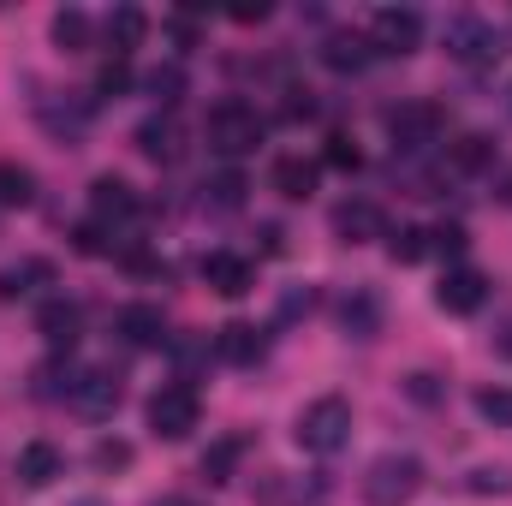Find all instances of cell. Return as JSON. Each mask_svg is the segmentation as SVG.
<instances>
[{
  "instance_id": "6da1fadb",
  "label": "cell",
  "mask_w": 512,
  "mask_h": 506,
  "mask_svg": "<svg viewBox=\"0 0 512 506\" xmlns=\"http://www.w3.org/2000/svg\"><path fill=\"white\" fill-rule=\"evenodd\" d=\"M262 131H268V120L256 114L251 102H239V96L215 102V108H209V120H203V137H209V149H215V155H227V161L251 155L256 143H262Z\"/></svg>"
},
{
  "instance_id": "7a4b0ae2",
  "label": "cell",
  "mask_w": 512,
  "mask_h": 506,
  "mask_svg": "<svg viewBox=\"0 0 512 506\" xmlns=\"http://www.w3.org/2000/svg\"><path fill=\"white\" fill-rule=\"evenodd\" d=\"M298 447L304 453H316V459H334L346 441H352V405L340 399V393H328V399H310L304 411H298Z\"/></svg>"
},
{
  "instance_id": "3957f363",
  "label": "cell",
  "mask_w": 512,
  "mask_h": 506,
  "mask_svg": "<svg viewBox=\"0 0 512 506\" xmlns=\"http://www.w3.org/2000/svg\"><path fill=\"white\" fill-rule=\"evenodd\" d=\"M423 459L417 453H382L370 471H364V501L370 506H405L417 501V489H423Z\"/></svg>"
},
{
  "instance_id": "277c9868",
  "label": "cell",
  "mask_w": 512,
  "mask_h": 506,
  "mask_svg": "<svg viewBox=\"0 0 512 506\" xmlns=\"http://www.w3.org/2000/svg\"><path fill=\"white\" fill-rule=\"evenodd\" d=\"M143 417H149V429H155L161 441H185V435L197 429V417H203V399H197L191 381H167V387L149 393Z\"/></svg>"
},
{
  "instance_id": "5b68a950",
  "label": "cell",
  "mask_w": 512,
  "mask_h": 506,
  "mask_svg": "<svg viewBox=\"0 0 512 506\" xmlns=\"http://www.w3.org/2000/svg\"><path fill=\"white\" fill-rule=\"evenodd\" d=\"M447 54L453 60H465V66H489V60H501L507 48H501V30L489 24V18H477V12H459V18H447Z\"/></svg>"
},
{
  "instance_id": "8992f818",
  "label": "cell",
  "mask_w": 512,
  "mask_h": 506,
  "mask_svg": "<svg viewBox=\"0 0 512 506\" xmlns=\"http://www.w3.org/2000/svg\"><path fill=\"white\" fill-rule=\"evenodd\" d=\"M441 126H447L441 102H399V108H387V137H393V149H405V155L429 149V143L441 137Z\"/></svg>"
},
{
  "instance_id": "52a82bcc",
  "label": "cell",
  "mask_w": 512,
  "mask_h": 506,
  "mask_svg": "<svg viewBox=\"0 0 512 506\" xmlns=\"http://www.w3.org/2000/svg\"><path fill=\"white\" fill-rule=\"evenodd\" d=\"M417 42H423V12L417 6H382L370 18V54L405 60V54H417Z\"/></svg>"
},
{
  "instance_id": "ba28073f",
  "label": "cell",
  "mask_w": 512,
  "mask_h": 506,
  "mask_svg": "<svg viewBox=\"0 0 512 506\" xmlns=\"http://www.w3.org/2000/svg\"><path fill=\"white\" fill-rule=\"evenodd\" d=\"M66 405H72L78 417H90V423L114 417V411H120V376H114V370H78V387H72Z\"/></svg>"
},
{
  "instance_id": "9c48e42d",
  "label": "cell",
  "mask_w": 512,
  "mask_h": 506,
  "mask_svg": "<svg viewBox=\"0 0 512 506\" xmlns=\"http://www.w3.org/2000/svg\"><path fill=\"white\" fill-rule=\"evenodd\" d=\"M435 304H441L447 316L483 310V304H489V274H483V268H447V280L435 286Z\"/></svg>"
},
{
  "instance_id": "30bf717a",
  "label": "cell",
  "mask_w": 512,
  "mask_h": 506,
  "mask_svg": "<svg viewBox=\"0 0 512 506\" xmlns=\"http://www.w3.org/2000/svg\"><path fill=\"white\" fill-rule=\"evenodd\" d=\"M114 334L137 346V352H155V346H167L173 334H167V316H161V304H126L120 316H114Z\"/></svg>"
},
{
  "instance_id": "8fae6325",
  "label": "cell",
  "mask_w": 512,
  "mask_h": 506,
  "mask_svg": "<svg viewBox=\"0 0 512 506\" xmlns=\"http://www.w3.org/2000/svg\"><path fill=\"white\" fill-rule=\"evenodd\" d=\"M90 209H96V221L102 227H126V221H137V191H131L126 179H114V173H102L96 185H90Z\"/></svg>"
},
{
  "instance_id": "7c38bea8",
  "label": "cell",
  "mask_w": 512,
  "mask_h": 506,
  "mask_svg": "<svg viewBox=\"0 0 512 506\" xmlns=\"http://www.w3.org/2000/svg\"><path fill=\"white\" fill-rule=\"evenodd\" d=\"M316 179H322V167H316L310 155H280V161L268 167V185H274L286 203H304V197H316Z\"/></svg>"
},
{
  "instance_id": "4fadbf2b",
  "label": "cell",
  "mask_w": 512,
  "mask_h": 506,
  "mask_svg": "<svg viewBox=\"0 0 512 506\" xmlns=\"http://www.w3.org/2000/svg\"><path fill=\"white\" fill-rule=\"evenodd\" d=\"M78 328H84V304H72V298H48V304L36 310V334H42L54 352H66V346L78 340Z\"/></svg>"
},
{
  "instance_id": "5bb4252c",
  "label": "cell",
  "mask_w": 512,
  "mask_h": 506,
  "mask_svg": "<svg viewBox=\"0 0 512 506\" xmlns=\"http://www.w3.org/2000/svg\"><path fill=\"white\" fill-rule=\"evenodd\" d=\"M137 149L149 155V161H161V167H173L179 155H185V131L173 114H149L143 126H137Z\"/></svg>"
},
{
  "instance_id": "9a60e30c",
  "label": "cell",
  "mask_w": 512,
  "mask_h": 506,
  "mask_svg": "<svg viewBox=\"0 0 512 506\" xmlns=\"http://www.w3.org/2000/svg\"><path fill=\"white\" fill-rule=\"evenodd\" d=\"M203 280L221 292V298H245L256 286V268L245 262V256H233V251H209L203 256Z\"/></svg>"
},
{
  "instance_id": "2e32d148",
  "label": "cell",
  "mask_w": 512,
  "mask_h": 506,
  "mask_svg": "<svg viewBox=\"0 0 512 506\" xmlns=\"http://www.w3.org/2000/svg\"><path fill=\"white\" fill-rule=\"evenodd\" d=\"M334 233H340L346 245L382 239V233H387V215L370 203V197H352V203H340V209H334Z\"/></svg>"
},
{
  "instance_id": "e0dca14e",
  "label": "cell",
  "mask_w": 512,
  "mask_h": 506,
  "mask_svg": "<svg viewBox=\"0 0 512 506\" xmlns=\"http://www.w3.org/2000/svg\"><path fill=\"white\" fill-rule=\"evenodd\" d=\"M340 328H346L352 340H376V334H382V298H376L370 286H352V292L340 298Z\"/></svg>"
},
{
  "instance_id": "ac0fdd59",
  "label": "cell",
  "mask_w": 512,
  "mask_h": 506,
  "mask_svg": "<svg viewBox=\"0 0 512 506\" xmlns=\"http://www.w3.org/2000/svg\"><path fill=\"white\" fill-rule=\"evenodd\" d=\"M60 471H66V459H60L54 441H24V447H18V483H24V489H48Z\"/></svg>"
},
{
  "instance_id": "d6986e66",
  "label": "cell",
  "mask_w": 512,
  "mask_h": 506,
  "mask_svg": "<svg viewBox=\"0 0 512 506\" xmlns=\"http://www.w3.org/2000/svg\"><path fill=\"white\" fill-rule=\"evenodd\" d=\"M215 358H221V364H256V358H262V334H256L251 322H227V328L215 334Z\"/></svg>"
},
{
  "instance_id": "ffe728a7",
  "label": "cell",
  "mask_w": 512,
  "mask_h": 506,
  "mask_svg": "<svg viewBox=\"0 0 512 506\" xmlns=\"http://www.w3.org/2000/svg\"><path fill=\"white\" fill-rule=\"evenodd\" d=\"M102 30H108V48H114V60H126L131 48H137V42L149 36V18H143L137 6H114Z\"/></svg>"
},
{
  "instance_id": "44dd1931",
  "label": "cell",
  "mask_w": 512,
  "mask_h": 506,
  "mask_svg": "<svg viewBox=\"0 0 512 506\" xmlns=\"http://www.w3.org/2000/svg\"><path fill=\"white\" fill-rule=\"evenodd\" d=\"M54 280V268L42 262V256H24V262H12V268H0V298L12 304V298H24V292H36V286H48Z\"/></svg>"
},
{
  "instance_id": "7402d4cb",
  "label": "cell",
  "mask_w": 512,
  "mask_h": 506,
  "mask_svg": "<svg viewBox=\"0 0 512 506\" xmlns=\"http://www.w3.org/2000/svg\"><path fill=\"white\" fill-rule=\"evenodd\" d=\"M447 161H453V173H483V167L495 161V143H489L483 131H465V137L447 149Z\"/></svg>"
},
{
  "instance_id": "603a6c76",
  "label": "cell",
  "mask_w": 512,
  "mask_h": 506,
  "mask_svg": "<svg viewBox=\"0 0 512 506\" xmlns=\"http://www.w3.org/2000/svg\"><path fill=\"white\" fill-rule=\"evenodd\" d=\"M322 60H328L334 72H358V66L370 60V36H328V42H322Z\"/></svg>"
},
{
  "instance_id": "cb8c5ba5",
  "label": "cell",
  "mask_w": 512,
  "mask_h": 506,
  "mask_svg": "<svg viewBox=\"0 0 512 506\" xmlns=\"http://www.w3.org/2000/svg\"><path fill=\"white\" fill-rule=\"evenodd\" d=\"M48 30H54V42H60L66 54H78V48H90V18H84L78 6H60Z\"/></svg>"
},
{
  "instance_id": "d4e9b609",
  "label": "cell",
  "mask_w": 512,
  "mask_h": 506,
  "mask_svg": "<svg viewBox=\"0 0 512 506\" xmlns=\"http://www.w3.org/2000/svg\"><path fill=\"white\" fill-rule=\"evenodd\" d=\"M239 453H245V435H227V441H215V447L203 453V477H209V483H227V477L239 471Z\"/></svg>"
},
{
  "instance_id": "484cf974",
  "label": "cell",
  "mask_w": 512,
  "mask_h": 506,
  "mask_svg": "<svg viewBox=\"0 0 512 506\" xmlns=\"http://www.w3.org/2000/svg\"><path fill=\"white\" fill-rule=\"evenodd\" d=\"M143 90H149L155 102H167V108H173V102L185 96V66H179V60H167V66H155V72L143 78Z\"/></svg>"
},
{
  "instance_id": "4316f807",
  "label": "cell",
  "mask_w": 512,
  "mask_h": 506,
  "mask_svg": "<svg viewBox=\"0 0 512 506\" xmlns=\"http://www.w3.org/2000/svg\"><path fill=\"white\" fill-rule=\"evenodd\" d=\"M387 251H393V262H423V256L435 251V233L429 227H399L387 239Z\"/></svg>"
},
{
  "instance_id": "83f0119b",
  "label": "cell",
  "mask_w": 512,
  "mask_h": 506,
  "mask_svg": "<svg viewBox=\"0 0 512 506\" xmlns=\"http://www.w3.org/2000/svg\"><path fill=\"white\" fill-rule=\"evenodd\" d=\"M36 197V179H30V167H18V161H0V203H30Z\"/></svg>"
},
{
  "instance_id": "f1b7e54d",
  "label": "cell",
  "mask_w": 512,
  "mask_h": 506,
  "mask_svg": "<svg viewBox=\"0 0 512 506\" xmlns=\"http://www.w3.org/2000/svg\"><path fill=\"white\" fill-rule=\"evenodd\" d=\"M477 417L495 423V429H512V387H483L477 393Z\"/></svg>"
},
{
  "instance_id": "f546056e",
  "label": "cell",
  "mask_w": 512,
  "mask_h": 506,
  "mask_svg": "<svg viewBox=\"0 0 512 506\" xmlns=\"http://www.w3.org/2000/svg\"><path fill=\"white\" fill-rule=\"evenodd\" d=\"M203 191H209V197H215L221 209H239V203H245V179H239V173H215V179H209Z\"/></svg>"
},
{
  "instance_id": "4dcf8cb0",
  "label": "cell",
  "mask_w": 512,
  "mask_h": 506,
  "mask_svg": "<svg viewBox=\"0 0 512 506\" xmlns=\"http://www.w3.org/2000/svg\"><path fill=\"white\" fill-rule=\"evenodd\" d=\"M126 90H131V66L126 60H108L96 72V96H126Z\"/></svg>"
},
{
  "instance_id": "1f68e13d",
  "label": "cell",
  "mask_w": 512,
  "mask_h": 506,
  "mask_svg": "<svg viewBox=\"0 0 512 506\" xmlns=\"http://www.w3.org/2000/svg\"><path fill=\"white\" fill-rule=\"evenodd\" d=\"M126 465H131L126 441H96V471H126Z\"/></svg>"
},
{
  "instance_id": "d6a6232c",
  "label": "cell",
  "mask_w": 512,
  "mask_h": 506,
  "mask_svg": "<svg viewBox=\"0 0 512 506\" xmlns=\"http://www.w3.org/2000/svg\"><path fill=\"white\" fill-rule=\"evenodd\" d=\"M465 489H477V495H507L512 471H501V465H495V471H471V483H465Z\"/></svg>"
},
{
  "instance_id": "836d02e7",
  "label": "cell",
  "mask_w": 512,
  "mask_h": 506,
  "mask_svg": "<svg viewBox=\"0 0 512 506\" xmlns=\"http://www.w3.org/2000/svg\"><path fill=\"white\" fill-rule=\"evenodd\" d=\"M328 167H358V143L352 137H328Z\"/></svg>"
},
{
  "instance_id": "e575fe53",
  "label": "cell",
  "mask_w": 512,
  "mask_h": 506,
  "mask_svg": "<svg viewBox=\"0 0 512 506\" xmlns=\"http://www.w3.org/2000/svg\"><path fill=\"white\" fill-rule=\"evenodd\" d=\"M435 251L459 256V251H465V227H435Z\"/></svg>"
},
{
  "instance_id": "d590c367",
  "label": "cell",
  "mask_w": 512,
  "mask_h": 506,
  "mask_svg": "<svg viewBox=\"0 0 512 506\" xmlns=\"http://www.w3.org/2000/svg\"><path fill=\"white\" fill-rule=\"evenodd\" d=\"M72 239H78V251H84V256H102V251H108V239H102V227H78Z\"/></svg>"
},
{
  "instance_id": "8d00e7d4",
  "label": "cell",
  "mask_w": 512,
  "mask_h": 506,
  "mask_svg": "<svg viewBox=\"0 0 512 506\" xmlns=\"http://www.w3.org/2000/svg\"><path fill=\"white\" fill-rule=\"evenodd\" d=\"M233 18H239V24H262V18H268V6H262V0H256V6H233Z\"/></svg>"
},
{
  "instance_id": "74e56055",
  "label": "cell",
  "mask_w": 512,
  "mask_h": 506,
  "mask_svg": "<svg viewBox=\"0 0 512 506\" xmlns=\"http://www.w3.org/2000/svg\"><path fill=\"white\" fill-rule=\"evenodd\" d=\"M149 506H203L197 495H179V489H167V495H155Z\"/></svg>"
},
{
  "instance_id": "f35d334b",
  "label": "cell",
  "mask_w": 512,
  "mask_h": 506,
  "mask_svg": "<svg viewBox=\"0 0 512 506\" xmlns=\"http://www.w3.org/2000/svg\"><path fill=\"white\" fill-rule=\"evenodd\" d=\"M411 399H435V376H411Z\"/></svg>"
},
{
  "instance_id": "ab89813d",
  "label": "cell",
  "mask_w": 512,
  "mask_h": 506,
  "mask_svg": "<svg viewBox=\"0 0 512 506\" xmlns=\"http://www.w3.org/2000/svg\"><path fill=\"white\" fill-rule=\"evenodd\" d=\"M495 346H501V358H512V322L501 328V340H495Z\"/></svg>"
},
{
  "instance_id": "60d3db41",
  "label": "cell",
  "mask_w": 512,
  "mask_h": 506,
  "mask_svg": "<svg viewBox=\"0 0 512 506\" xmlns=\"http://www.w3.org/2000/svg\"><path fill=\"white\" fill-rule=\"evenodd\" d=\"M78 506H102V501H78Z\"/></svg>"
}]
</instances>
